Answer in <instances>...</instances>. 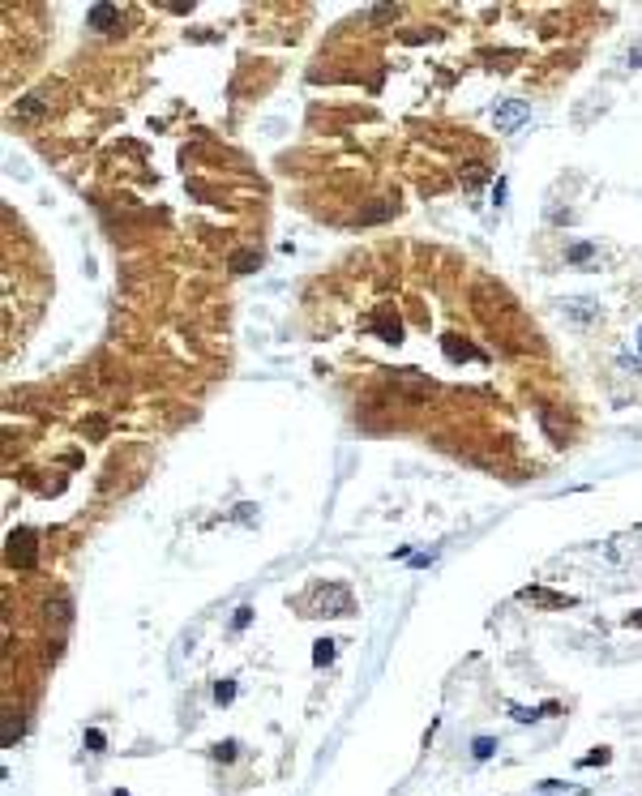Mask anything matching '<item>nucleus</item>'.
I'll return each instance as SVG.
<instances>
[{
    "label": "nucleus",
    "mask_w": 642,
    "mask_h": 796,
    "mask_svg": "<svg viewBox=\"0 0 642 796\" xmlns=\"http://www.w3.org/2000/svg\"><path fill=\"white\" fill-rule=\"evenodd\" d=\"M441 351H446V360H454V364H462V360H479V351H475L471 343H462L458 334H446V339H441Z\"/></svg>",
    "instance_id": "nucleus-9"
},
{
    "label": "nucleus",
    "mask_w": 642,
    "mask_h": 796,
    "mask_svg": "<svg viewBox=\"0 0 642 796\" xmlns=\"http://www.w3.org/2000/svg\"><path fill=\"white\" fill-rule=\"evenodd\" d=\"M518 600H527V604H544V608H574V595H553V591H544V587H522Z\"/></svg>",
    "instance_id": "nucleus-6"
},
{
    "label": "nucleus",
    "mask_w": 642,
    "mask_h": 796,
    "mask_svg": "<svg viewBox=\"0 0 642 796\" xmlns=\"http://www.w3.org/2000/svg\"><path fill=\"white\" fill-rule=\"evenodd\" d=\"M565 317H569V322H578V326H586L591 317H600V304L586 300V296H574V300H565Z\"/></svg>",
    "instance_id": "nucleus-8"
},
{
    "label": "nucleus",
    "mask_w": 642,
    "mask_h": 796,
    "mask_svg": "<svg viewBox=\"0 0 642 796\" xmlns=\"http://www.w3.org/2000/svg\"><path fill=\"white\" fill-rule=\"evenodd\" d=\"M5 557H9V565H18V569H30V565L39 561V548H34V531H30V526H18V531H9V548H5Z\"/></svg>",
    "instance_id": "nucleus-3"
},
{
    "label": "nucleus",
    "mask_w": 642,
    "mask_h": 796,
    "mask_svg": "<svg viewBox=\"0 0 642 796\" xmlns=\"http://www.w3.org/2000/svg\"><path fill=\"white\" fill-rule=\"evenodd\" d=\"M621 364H625V368H634V373H642V360H634V355H621Z\"/></svg>",
    "instance_id": "nucleus-25"
},
{
    "label": "nucleus",
    "mask_w": 642,
    "mask_h": 796,
    "mask_svg": "<svg viewBox=\"0 0 642 796\" xmlns=\"http://www.w3.org/2000/svg\"><path fill=\"white\" fill-rule=\"evenodd\" d=\"M372 330L382 334V343H403V322L390 312V304L377 308V317H372Z\"/></svg>",
    "instance_id": "nucleus-4"
},
{
    "label": "nucleus",
    "mask_w": 642,
    "mask_h": 796,
    "mask_svg": "<svg viewBox=\"0 0 642 796\" xmlns=\"http://www.w3.org/2000/svg\"><path fill=\"white\" fill-rule=\"evenodd\" d=\"M591 257H596V244H586V240H578V244H569V248H565V261H574V265L591 261Z\"/></svg>",
    "instance_id": "nucleus-12"
},
{
    "label": "nucleus",
    "mask_w": 642,
    "mask_h": 796,
    "mask_svg": "<svg viewBox=\"0 0 642 796\" xmlns=\"http://www.w3.org/2000/svg\"><path fill=\"white\" fill-rule=\"evenodd\" d=\"M510 715H514L518 724H535V719L548 715V707H540V711H535V707H510Z\"/></svg>",
    "instance_id": "nucleus-17"
},
{
    "label": "nucleus",
    "mask_w": 642,
    "mask_h": 796,
    "mask_svg": "<svg viewBox=\"0 0 642 796\" xmlns=\"http://www.w3.org/2000/svg\"><path fill=\"white\" fill-rule=\"evenodd\" d=\"M527 120H531V103H527V99H505V103H497V108H493L497 133H518Z\"/></svg>",
    "instance_id": "nucleus-2"
},
{
    "label": "nucleus",
    "mask_w": 642,
    "mask_h": 796,
    "mask_svg": "<svg viewBox=\"0 0 642 796\" xmlns=\"http://www.w3.org/2000/svg\"><path fill=\"white\" fill-rule=\"evenodd\" d=\"M411 565H420V569H424V565H433V552H415V557H411Z\"/></svg>",
    "instance_id": "nucleus-23"
},
{
    "label": "nucleus",
    "mask_w": 642,
    "mask_h": 796,
    "mask_svg": "<svg viewBox=\"0 0 642 796\" xmlns=\"http://www.w3.org/2000/svg\"><path fill=\"white\" fill-rule=\"evenodd\" d=\"M232 698H236V681H232V676H223L219 685H214V702H219V707H227Z\"/></svg>",
    "instance_id": "nucleus-16"
},
{
    "label": "nucleus",
    "mask_w": 642,
    "mask_h": 796,
    "mask_svg": "<svg viewBox=\"0 0 642 796\" xmlns=\"http://www.w3.org/2000/svg\"><path fill=\"white\" fill-rule=\"evenodd\" d=\"M334 647H339L334 638H317V643H313V664H317V668L334 664Z\"/></svg>",
    "instance_id": "nucleus-11"
},
{
    "label": "nucleus",
    "mask_w": 642,
    "mask_h": 796,
    "mask_svg": "<svg viewBox=\"0 0 642 796\" xmlns=\"http://www.w3.org/2000/svg\"><path fill=\"white\" fill-rule=\"evenodd\" d=\"M257 261H261V257H257L253 248H244V253H236V257H232V270H236V274H248Z\"/></svg>",
    "instance_id": "nucleus-15"
},
{
    "label": "nucleus",
    "mask_w": 642,
    "mask_h": 796,
    "mask_svg": "<svg viewBox=\"0 0 642 796\" xmlns=\"http://www.w3.org/2000/svg\"><path fill=\"white\" fill-rule=\"evenodd\" d=\"M82 740H86V750H90V754H107V736H103L99 728H86Z\"/></svg>",
    "instance_id": "nucleus-18"
},
{
    "label": "nucleus",
    "mask_w": 642,
    "mask_h": 796,
    "mask_svg": "<svg viewBox=\"0 0 642 796\" xmlns=\"http://www.w3.org/2000/svg\"><path fill=\"white\" fill-rule=\"evenodd\" d=\"M236 518H240V522H253V518H257V505H253V501L236 505Z\"/></svg>",
    "instance_id": "nucleus-21"
},
{
    "label": "nucleus",
    "mask_w": 642,
    "mask_h": 796,
    "mask_svg": "<svg viewBox=\"0 0 642 796\" xmlns=\"http://www.w3.org/2000/svg\"><path fill=\"white\" fill-rule=\"evenodd\" d=\"M308 617H347L351 612V591L343 582H326V587H313L308 591Z\"/></svg>",
    "instance_id": "nucleus-1"
},
{
    "label": "nucleus",
    "mask_w": 642,
    "mask_h": 796,
    "mask_svg": "<svg viewBox=\"0 0 642 796\" xmlns=\"http://www.w3.org/2000/svg\"><path fill=\"white\" fill-rule=\"evenodd\" d=\"M479 180H484V163H471V168H467V184L475 189Z\"/></svg>",
    "instance_id": "nucleus-22"
},
{
    "label": "nucleus",
    "mask_w": 642,
    "mask_h": 796,
    "mask_svg": "<svg viewBox=\"0 0 642 796\" xmlns=\"http://www.w3.org/2000/svg\"><path fill=\"white\" fill-rule=\"evenodd\" d=\"M608 758H612L608 750H596V754H586V758H578V766H604Z\"/></svg>",
    "instance_id": "nucleus-20"
},
{
    "label": "nucleus",
    "mask_w": 642,
    "mask_h": 796,
    "mask_svg": "<svg viewBox=\"0 0 642 796\" xmlns=\"http://www.w3.org/2000/svg\"><path fill=\"white\" fill-rule=\"evenodd\" d=\"M112 796H129V792H125V788H116V792H112Z\"/></svg>",
    "instance_id": "nucleus-28"
},
{
    "label": "nucleus",
    "mask_w": 642,
    "mask_h": 796,
    "mask_svg": "<svg viewBox=\"0 0 642 796\" xmlns=\"http://www.w3.org/2000/svg\"><path fill=\"white\" fill-rule=\"evenodd\" d=\"M86 22H90V30H116L120 26V9L116 5H90Z\"/></svg>",
    "instance_id": "nucleus-7"
},
{
    "label": "nucleus",
    "mask_w": 642,
    "mask_h": 796,
    "mask_svg": "<svg viewBox=\"0 0 642 796\" xmlns=\"http://www.w3.org/2000/svg\"><path fill=\"white\" fill-rule=\"evenodd\" d=\"M634 339H638V351H642V326H638V334H634Z\"/></svg>",
    "instance_id": "nucleus-27"
},
{
    "label": "nucleus",
    "mask_w": 642,
    "mask_h": 796,
    "mask_svg": "<svg viewBox=\"0 0 642 796\" xmlns=\"http://www.w3.org/2000/svg\"><path fill=\"white\" fill-rule=\"evenodd\" d=\"M390 381H394V386H403V390H411V394L433 390V377H428V373H420V368H394V373H390Z\"/></svg>",
    "instance_id": "nucleus-5"
},
{
    "label": "nucleus",
    "mask_w": 642,
    "mask_h": 796,
    "mask_svg": "<svg viewBox=\"0 0 642 796\" xmlns=\"http://www.w3.org/2000/svg\"><path fill=\"white\" fill-rule=\"evenodd\" d=\"M248 621H253V608H248V604H240V608H236V612H232V629H236V633H240V629H244V625H248Z\"/></svg>",
    "instance_id": "nucleus-19"
},
{
    "label": "nucleus",
    "mask_w": 642,
    "mask_h": 796,
    "mask_svg": "<svg viewBox=\"0 0 642 796\" xmlns=\"http://www.w3.org/2000/svg\"><path fill=\"white\" fill-rule=\"evenodd\" d=\"M394 215V201H382V206H368L364 215H360V223H382V219H390Z\"/></svg>",
    "instance_id": "nucleus-13"
},
{
    "label": "nucleus",
    "mask_w": 642,
    "mask_h": 796,
    "mask_svg": "<svg viewBox=\"0 0 642 796\" xmlns=\"http://www.w3.org/2000/svg\"><path fill=\"white\" fill-rule=\"evenodd\" d=\"M236 754H240L236 740H219V745H210V758H219V762H236Z\"/></svg>",
    "instance_id": "nucleus-14"
},
{
    "label": "nucleus",
    "mask_w": 642,
    "mask_h": 796,
    "mask_svg": "<svg viewBox=\"0 0 642 796\" xmlns=\"http://www.w3.org/2000/svg\"><path fill=\"white\" fill-rule=\"evenodd\" d=\"M497 750H501L497 736H475V740H471V758H475V762H489Z\"/></svg>",
    "instance_id": "nucleus-10"
},
{
    "label": "nucleus",
    "mask_w": 642,
    "mask_h": 796,
    "mask_svg": "<svg viewBox=\"0 0 642 796\" xmlns=\"http://www.w3.org/2000/svg\"><path fill=\"white\" fill-rule=\"evenodd\" d=\"M625 625H629V629H642V612H629V617H625Z\"/></svg>",
    "instance_id": "nucleus-26"
},
{
    "label": "nucleus",
    "mask_w": 642,
    "mask_h": 796,
    "mask_svg": "<svg viewBox=\"0 0 642 796\" xmlns=\"http://www.w3.org/2000/svg\"><path fill=\"white\" fill-rule=\"evenodd\" d=\"M493 201H497V206L505 201V180H497V184H493Z\"/></svg>",
    "instance_id": "nucleus-24"
}]
</instances>
